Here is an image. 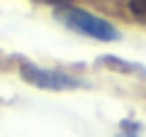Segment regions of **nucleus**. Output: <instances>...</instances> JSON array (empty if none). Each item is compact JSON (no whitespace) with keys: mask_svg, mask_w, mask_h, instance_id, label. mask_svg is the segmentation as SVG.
<instances>
[{"mask_svg":"<svg viewBox=\"0 0 146 137\" xmlns=\"http://www.w3.org/2000/svg\"><path fill=\"white\" fill-rule=\"evenodd\" d=\"M54 17H56L58 22H63L68 30L83 34V37L98 39V42H117V39H119V30H117L112 22L102 20V17L93 15V12H88V10H80V7H73V5L58 7V10L54 12Z\"/></svg>","mask_w":146,"mask_h":137,"instance_id":"f257e3e1","label":"nucleus"},{"mask_svg":"<svg viewBox=\"0 0 146 137\" xmlns=\"http://www.w3.org/2000/svg\"><path fill=\"white\" fill-rule=\"evenodd\" d=\"M20 76L29 86L44 88V91H76L80 86H85L80 79H76L71 74H63V71H56V68H44L29 61H25L20 66Z\"/></svg>","mask_w":146,"mask_h":137,"instance_id":"f03ea898","label":"nucleus"},{"mask_svg":"<svg viewBox=\"0 0 146 137\" xmlns=\"http://www.w3.org/2000/svg\"><path fill=\"white\" fill-rule=\"evenodd\" d=\"M102 66H107L110 71H117V74H134V76H146V66L136 61H127V59H119L115 54H105V56L98 59Z\"/></svg>","mask_w":146,"mask_h":137,"instance_id":"7ed1b4c3","label":"nucleus"},{"mask_svg":"<svg viewBox=\"0 0 146 137\" xmlns=\"http://www.w3.org/2000/svg\"><path fill=\"white\" fill-rule=\"evenodd\" d=\"M129 12L134 20L146 25V0H129Z\"/></svg>","mask_w":146,"mask_h":137,"instance_id":"20e7f679","label":"nucleus"},{"mask_svg":"<svg viewBox=\"0 0 146 137\" xmlns=\"http://www.w3.org/2000/svg\"><path fill=\"white\" fill-rule=\"evenodd\" d=\"M139 135H141V125H136L131 120H124L122 122V132L117 137H139Z\"/></svg>","mask_w":146,"mask_h":137,"instance_id":"39448f33","label":"nucleus"},{"mask_svg":"<svg viewBox=\"0 0 146 137\" xmlns=\"http://www.w3.org/2000/svg\"><path fill=\"white\" fill-rule=\"evenodd\" d=\"M39 3H49V5H54L58 10V7H68L71 5V0H39Z\"/></svg>","mask_w":146,"mask_h":137,"instance_id":"423d86ee","label":"nucleus"}]
</instances>
